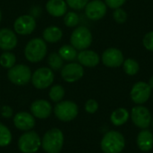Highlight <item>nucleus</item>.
I'll return each instance as SVG.
<instances>
[{
	"label": "nucleus",
	"mask_w": 153,
	"mask_h": 153,
	"mask_svg": "<svg viewBox=\"0 0 153 153\" xmlns=\"http://www.w3.org/2000/svg\"><path fill=\"white\" fill-rule=\"evenodd\" d=\"M65 143V135L59 128L48 130L41 138V148L46 153H59Z\"/></svg>",
	"instance_id": "f257e3e1"
},
{
	"label": "nucleus",
	"mask_w": 153,
	"mask_h": 153,
	"mask_svg": "<svg viewBox=\"0 0 153 153\" xmlns=\"http://www.w3.org/2000/svg\"><path fill=\"white\" fill-rule=\"evenodd\" d=\"M125 147V136L116 130L106 133L100 141V149L104 153H122Z\"/></svg>",
	"instance_id": "f03ea898"
},
{
	"label": "nucleus",
	"mask_w": 153,
	"mask_h": 153,
	"mask_svg": "<svg viewBox=\"0 0 153 153\" xmlns=\"http://www.w3.org/2000/svg\"><path fill=\"white\" fill-rule=\"evenodd\" d=\"M17 146L22 153H36L41 148V138L38 133L27 131L20 135Z\"/></svg>",
	"instance_id": "7ed1b4c3"
},
{
	"label": "nucleus",
	"mask_w": 153,
	"mask_h": 153,
	"mask_svg": "<svg viewBox=\"0 0 153 153\" xmlns=\"http://www.w3.org/2000/svg\"><path fill=\"white\" fill-rule=\"evenodd\" d=\"M47 54V45L42 39L36 38L30 40L24 49V56L29 62L38 63Z\"/></svg>",
	"instance_id": "20e7f679"
},
{
	"label": "nucleus",
	"mask_w": 153,
	"mask_h": 153,
	"mask_svg": "<svg viewBox=\"0 0 153 153\" xmlns=\"http://www.w3.org/2000/svg\"><path fill=\"white\" fill-rule=\"evenodd\" d=\"M53 112L59 121L70 122L76 118L79 108L77 104L72 100H62L56 104Z\"/></svg>",
	"instance_id": "39448f33"
},
{
	"label": "nucleus",
	"mask_w": 153,
	"mask_h": 153,
	"mask_svg": "<svg viewBox=\"0 0 153 153\" xmlns=\"http://www.w3.org/2000/svg\"><path fill=\"white\" fill-rule=\"evenodd\" d=\"M70 42L71 45L77 50L87 49L91 45L92 34L88 28L80 26L73 31L70 38Z\"/></svg>",
	"instance_id": "423d86ee"
},
{
	"label": "nucleus",
	"mask_w": 153,
	"mask_h": 153,
	"mask_svg": "<svg viewBox=\"0 0 153 153\" xmlns=\"http://www.w3.org/2000/svg\"><path fill=\"white\" fill-rule=\"evenodd\" d=\"M31 71L30 67L26 65L20 64L14 65L9 69L7 73V77L9 81L18 86L26 85L31 80Z\"/></svg>",
	"instance_id": "0eeeda50"
},
{
	"label": "nucleus",
	"mask_w": 153,
	"mask_h": 153,
	"mask_svg": "<svg viewBox=\"0 0 153 153\" xmlns=\"http://www.w3.org/2000/svg\"><path fill=\"white\" fill-rule=\"evenodd\" d=\"M133 124L140 129H148L151 126L152 116L149 108L143 105H136L130 112Z\"/></svg>",
	"instance_id": "6e6552de"
},
{
	"label": "nucleus",
	"mask_w": 153,
	"mask_h": 153,
	"mask_svg": "<svg viewBox=\"0 0 153 153\" xmlns=\"http://www.w3.org/2000/svg\"><path fill=\"white\" fill-rule=\"evenodd\" d=\"M54 73L50 68L40 67L37 69L31 75L32 85L39 90L48 88L54 82Z\"/></svg>",
	"instance_id": "1a4fd4ad"
},
{
	"label": "nucleus",
	"mask_w": 153,
	"mask_h": 153,
	"mask_svg": "<svg viewBox=\"0 0 153 153\" xmlns=\"http://www.w3.org/2000/svg\"><path fill=\"white\" fill-rule=\"evenodd\" d=\"M152 88L145 82H138L134 84L130 91V97L136 105L146 103L152 96Z\"/></svg>",
	"instance_id": "9d476101"
},
{
	"label": "nucleus",
	"mask_w": 153,
	"mask_h": 153,
	"mask_svg": "<svg viewBox=\"0 0 153 153\" xmlns=\"http://www.w3.org/2000/svg\"><path fill=\"white\" fill-rule=\"evenodd\" d=\"M101 61L107 67L117 68L123 65L125 58L120 49L116 48H109L103 52L101 56Z\"/></svg>",
	"instance_id": "9b49d317"
},
{
	"label": "nucleus",
	"mask_w": 153,
	"mask_h": 153,
	"mask_svg": "<svg viewBox=\"0 0 153 153\" xmlns=\"http://www.w3.org/2000/svg\"><path fill=\"white\" fill-rule=\"evenodd\" d=\"M13 123L18 130L27 132L34 128L36 126V118L31 115V113L20 111L13 117Z\"/></svg>",
	"instance_id": "f8f14e48"
},
{
	"label": "nucleus",
	"mask_w": 153,
	"mask_h": 153,
	"mask_svg": "<svg viewBox=\"0 0 153 153\" xmlns=\"http://www.w3.org/2000/svg\"><path fill=\"white\" fill-rule=\"evenodd\" d=\"M84 74L83 66L77 63H69L62 67L61 76L66 82H75L82 78Z\"/></svg>",
	"instance_id": "ddd939ff"
},
{
	"label": "nucleus",
	"mask_w": 153,
	"mask_h": 153,
	"mask_svg": "<svg viewBox=\"0 0 153 153\" xmlns=\"http://www.w3.org/2000/svg\"><path fill=\"white\" fill-rule=\"evenodd\" d=\"M108 6L102 0H92L85 6V14L91 21H99L107 13Z\"/></svg>",
	"instance_id": "4468645a"
},
{
	"label": "nucleus",
	"mask_w": 153,
	"mask_h": 153,
	"mask_svg": "<svg viewBox=\"0 0 153 153\" xmlns=\"http://www.w3.org/2000/svg\"><path fill=\"white\" fill-rule=\"evenodd\" d=\"M36 28V21L33 16L25 14L18 17L14 23L13 29L14 31L20 35H29Z\"/></svg>",
	"instance_id": "2eb2a0df"
},
{
	"label": "nucleus",
	"mask_w": 153,
	"mask_h": 153,
	"mask_svg": "<svg viewBox=\"0 0 153 153\" xmlns=\"http://www.w3.org/2000/svg\"><path fill=\"white\" fill-rule=\"evenodd\" d=\"M30 113L38 119H47L52 113V106L46 100H37L30 104Z\"/></svg>",
	"instance_id": "dca6fc26"
},
{
	"label": "nucleus",
	"mask_w": 153,
	"mask_h": 153,
	"mask_svg": "<svg viewBox=\"0 0 153 153\" xmlns=\"http://www.w3.org/2000/svg\"><path fill=\"white\" fill-rule=\"evenodd\" d=\"M17 45V37L15 33L8 29L3 28L0 30V48L5 51L13 49Z\"/></svg>",
	"instance_id": "f3484780"
},
{
	"label": "nucleus",
	"mask_w": 153,
	"mask_h": 153,
	"mask_svg": "<svg viewBox=\"0 0 153 153\" xmlns=\"http://www.w3.org/2000/svg\"><path fill=\"white\" fill-rule=\"evenodd\" d=\"M79 64L86 67H95L99 65L100 57L98 53L93 50H82L77 55Z\"/></svg>",
	"instance_id": "a211bd4d"
},
{
	"label": "nucleus",
	"mask_w": 153,
	"mask_h": 153,
	"mask_svg": "<svg viewBox=\"0 0 153 153\" xmlns=\"http://www.w3.org/2000/svg\"><path fill=\"white\" fill-rule=\"evenodd\" d=\"M136 144L140 151L148 152L153 148V134L149 129H142L136 138Z\"/></svg>",
	"instance_id": "6ab92c4d"
},
{
	"label": "nucleus",
	"mask_w": 153,
	"mask_h": 153,
	"mask_svg": "<svg viewBox=\"0 0 153 153\" xmlns=\"http://www.w3.org/2000/svg\"><path fill=\"white\" fill-rule=\"evenodd\" d=\"M48 13L54 17H61L67 11V4L64 0H48L46 4Z\"/></svg>",
	"instance_id": "aec40b11"
},
{
	"label": "nucleus",
	"mask_w": 153,
	"mask_h": 153,
	"mask_svg": "<svg viewBox=\"0 0 153 153\" xmlns=\"http://www.w3.org/2000/svg\"><path fill=\"white\" fill-rule=\"evenodd\" d=\"M130 118L129 111L125 108H118L115 109L110 115V121L115 126H124Z\"/></svg>",
	"instance_id": "412c9836"
},
{
	"label": "nucleus",
	"mask_w": 153,
	"mask_h": 153,
	"mask_svg": "<svg viewBox=\"0 0 153 153\" xmlns=\"http://www.w3.org/2000/svg\"><path fill=\"white\" fill-rule=\"evenodd\" d=\"M63 32L56 26H49L43 31V39L49 43H56L62 39Z\"/></svg>",
	"instance_id": "4be33fe9"
},
{
	"label": "nucleus",
	"mask_w": 153,
	"mask_h": 153,
	"mask_svg": "<svg viewBox=\"0 0 153 153\" xmlns=\"http://www.w3.org/2000/svg\"><path fill=\"white\" fill-rule=\"evenodd\" d=\"M59 56L65 61H74L77 58V49L74 48L72 45H64L58 50Z\"/></svg>",
	"instance_id": "5701e85b"
},
{
	"label": "nucleus",
	"mask_w": 153,
	"mask_h": 153,
	"mask_svg": "<svg viewBox=\"0 0 153 153\" xmlns=\"http://www.w3.org/2000/svg\"><path fill=\"white\" fill-rule=\"evenodd\" d=\"M65 94V91L64 87L60 84H56L50 88V91L48 92V97L51 101L55 103H58L63 100Z\"/></svg>",
	"instance_id": "b1692460"
},
{
	"label": "nucleus",
	"mask_w": 153,
	"mask_h": 153,
	"mask_svg": "<svg viewBox=\"0 0 153 153\" xmlns=\"http://www.w3.org/2000/svg\"><path fill=\"white\" fill-rule=\"evenodd\" d=\"M122 65H123L125 73L127 75H130V76H134V75L137 74L139 70H140L139 63L136 60L133 59V58L126 59Z\"/></svg>",
	"instance_id": "393cba45"
},
{
	"label": "nucleus",
	"mask_w": 153,
	"mask_h": 153,
	"mask_svg": "<svg viewBox=\"0 0 153 153\" xmlns=\"http://www.w3.org/2000/svg\"><path fill=\"white\" fill-rule=\"evenodd\" d=\"M12 140L13 135L10 129L3 123H0V147H7L12 143Z\"/></svg>",
	"instance_id": "a878e982"
},
{
	"label": "nucleus",
	"mask_w": 153,
	"mask_h": 153,
	"mask_svg": "<svg viewBox=\"0 0 153 153\" xmlns=\"http://www.w3.org/2000/svg\"><path fill=\"white\" fill-rule=\"evenodd\" d=\"M48 65H49L50 69L55 70V71H57V70L61 69L63 67V65H64V60L59 56L58 53H51L48 56Z\"/></svg>",
	"instance_id": "bb28decb"
},
{
	"label": "nucleus",
	"mask_w": 153,
	"mask_h": 153,
	"mask_svg": "<svg viewBox=\"0 0 153 153\" xmlns=\"http://www.w3.org/2000/svg\"><path fill=\"white\" fill-rule=\"evenodd\" d=\"M16 62V58L14 54L5 51L4 52L1 56H0V65L4 67V68H12Z\"/></svg>",
	"instance_id": "cd10ccee"
},
{
	"label": "nucleus",
	"mask_w": 153,
	"mask_h": 153,
	"mask_svg": "<svg viewBox=\"0 0 153 153\" xmlns=\"http://www.w3.org/2000/svg\"><path fill=\"white\" fill-rule=\"evenodd\" d=\"M64 23L67 27H75L79 23V16L74 12H69L65 15L64 18Z\"/></svg>",
	"instance_id": "c85d7f7f"
},
{
	"label": "nucleus",
	"mask_w": 153,
	"mask_h": 153,
	"mask_svg": "<svg viewBox=\"0 0 153 153\" xmlns=\"http://www.w3.org/2000/svg\"><path fill=\"white\" fill-rule=\"evenodd\" d=\"M114 20L117 23H125L127 20V13L123 8H117L113 13Z\"/></svg>",
	"instance_id": "c756f323"
},
{
	"label": "nucleus",
	"mask_w": 153,
	"mask_h": 153,
	"mask_svg": "<svg viewBox=\"0 0 153 153\" xmlns=\"http://www.w3.org/2000/svg\"><path fill=\"white\" fill-rule=\"evenodd\" d=\"M84 109L88 114H95L99 109V103L93 99L88 100L84 105Z\"/></svg>",
	"instance_id": "7c9ffc66"
},
{
	"label": "nucleus",
	"mask_w": 153,
	"mask_h": 153,
	"mask_svg": "<svg viewBox=\"0 0 153 153\" xmlns=\"http://www.w3.org/2000/svg\"><path fill=\"white\" fill-rule=\"evenodd\" d=\"M89 0H66V4L74 10H82L85 8Z\"/></svg>",
	"instance_id": "2f4dec72"
},
{
	"label": "nucleus",
	"mask_w": 153,
	"mask_h": 153,
	"mask_svg": "<svg viewBox=\"0 0 153 153\" xmlns=\"http://www.w3.org/2000/svg\"><path fill=\"white\" fill-rule=\"evenodd\" d=\"M143 44L147 50L153 52V30L144 35L143 39Z\"/></svg>",
	"instance_id": "473e14b6"
},
{
	"label": "nucleus",
	"mask_w": 153,
	"mask_h": 153,
	"mask_svg": "<svg viewBox=\"0 0 153 153\" xmlns=\"http://www.w3.org/2000/svg\"><path fill=\"white\" fill-rule=\"evenodd\" d=\"M126 0H105V4L108 7L111 8V9H117V8H120Z\"/></svg>",
	"instance_id": "72a5a7b5"
},
{
	"label": "nucleus",
	"mask_w": 153,
	"mask_h": 153,
	"mask_svg": "<svg viewBox=\"0 0 153 153\" xmlns=\"http://www.w3.org/2000/svg\"><path fill=\"white\" fill-rule=\"evenodd\" d=\"M1 116L4 118H11L13 117V109L9 106H4L1 108Z\"/></svg>",
	"instance_id": "f704fd0d"
},
{
	"label": "nucleus",
	"mask_w": 153,
	"mask_h": 153,
	"mask_svg": "<svg viewBox=\"0 0 153 153\" xmlns=\"http://www.w3.org/2000/svg\"><path fill=\"white\" fill-rule=\"evenodd\" d=\"M148 84L150 85V87L152 88V90H153V75L151 77V79L149 80V82H148Z\"/></svg>",
	"instance_id": "c9c22d12"
},
{
	"label": "nucleus",
	"mask_w": 153,
	"mask_h": 153,
	"mask_svg": "<svg viewBox=\"0 0 153 153\" xmlns=\"http://www.w3.org/2000/svg\"><path fill=\"white\" fill-rule=\"evenodd\" d=\"M151 126L153 127V117H152V124H151Z\"/></svg>",
	"instance_id": "e433bc0d"
},
{
	"label": "nucleus",
	"mask_w": 153,
	"mask_h": 153,
	"mask_svg": "<svg viewBox=\"0 0 153 153\" xmlns=\"http://www.w3.org/2000/svg\"><path fill=\"white\" fill-rule=\"evenodd\" d=\"M1 19H2V13H1V11H0V22H1Z\"/></svg>",
	"instance_id": "4c0bfd02"
},
{
	"label": "nucleus",
	"mask_w": 153,
	"mask_h": 153,
	"mask_svg": "<svg viewBox=\"0 0 153 153\" xmlns=\"http://www.w3.org/2000/svg\"><path fill=\"white\" fill-rule=\"evenodd\" d=\"M152 153H153V152H152Z\"/></svg>",
	"instance_id": "58836bf2"
}]
</instances>
